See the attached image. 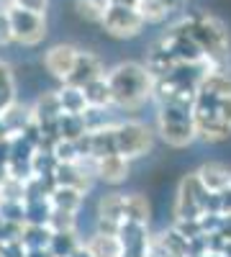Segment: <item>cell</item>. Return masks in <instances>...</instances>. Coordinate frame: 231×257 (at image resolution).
<instances>
[{
	"label": "cell",
	"instance_id": "6da1fadb",
	"mask_svg": "<svg viewBox=\"0 0 231 257\" xmlns=\"http://www.w3.org/2000/svg\"><path fill=\"white\" fill-rule=\"evenodd\" d=\"M106 82L113 98V108L139 111L152 100L154 77L141 62H121L106 72Z\"/></svg>",
	"mask_w": 231,
	"mask_h": 257
},
{
	"label": "cell",
	"instance_id": "7a4b0ae2",
	"mask_svg": "<svg viewBox=\"0 0 231 257\" xmlns=\"http://www.w3.org/2000/svg\"><path fill=\"white\" fill-rule=\"evenodd\" d=\"M190 111L198 139L226 142L231 137V93H213L198 88Z\"/></svg>",
	"mask_w": 231,
	"mask_h": 257
},
{
	"label": "cell",
	"instance_id": "3957f363",
	"mask_svg": "<svg viewBox=\"0 0 231 257\" xmlns=\"http://www.w3.org/2000/svg\"><path fill=\"white\" fill-rule=\"evenodd\" d=\"M182 24L208 64H213V67L228 64V31L223 21L208 13H193V16H185Z\"/></svg>",
	"mask_w": 231,
	"mask_h": 257
},
{
	"label": "cell",
	"instance_id": "277c9868",
	"mask_svg": "<svg viewBox=\"0 0 231 257\" xmlns=\"http://www.w3.org/2000/svg\"><path fill=\"white\" fill-rule=\"evenodd\" d=\"M193 105L180 103H157V134L167 147L185 149L198 139L195 121H193Z\"/></svg>",
	"mask_w": 231,
	"mask_h": 257
},
{
	"label": "cell",
	"instance_id": "5b68a950",
	"mask_svg": "<svg viewBox=\"0 0 231 257\" xmlns=\"http://www.w3.org/2000/svg\"><path fill=\"white\" fill-rule=\"evenodd\" d=\"M116 152L126 160H139L154 147V132L141 121H118L113 123Z\"/></svg>",
	"mask_w": 231,
	"mask_h": 257
},
{
	"label": "cell",
	"instance_id": "8992f818",
	"mask_svg": "<svg viewBox=\"0 0 231 257\" xmlns=\"http://www.w3.org/2000/svg\"><path fill=\"white\" fill-rule=\"evenodd\" d=\"M100 26L113 39H134L141 34L146 21L139 13V8L131 3H108L106 11H103Z\"/></svg>",
	"mask_w": 231,
	"mask_h": 257
},
{
	"label": "cell",
	"instance_id": "52a82bcc",
	"mask_svg": "<svg viewBox=\"0 0 231 257\" xmlns=\"http://www.w3.org/2000/svg\"><path fill=\"white\" fill-rule=\"evenodd\" d=\"M11 29H13V41L21 47H39L47 36V18L34 11H24L18 6H6Z\"/></svg>",
	"mask_w": 231,
	"mask_h": 257
},
{
	"label": "cell",
	"instance_id": "ba28073f",
	"mask_svg": "<svg viewBox=\"0 0 231 257\" xmlns=\"http://www.w3.org/2000/svg\"><path fill=\"white\" fill-rule=\"evenodd\" d=\"M77 47L75 44H54L44 52V70L59 80V82H65L75 67V59H77Z\"/></svg>",
	"mask_w": 231,
	"mask_h": 257
},
{
	"label": "cell",
	"instance_id": "9c48e42d",
	"mask_svg": "<svg viewBox=\"0 0 231 257\" xmlns=\"http://www.w3.org/2000/svg\"><path fill=\"white\" fill-rule=\"evenodd\" d=\"M123 221V193H106L98 201V231L116 234Z\"/></svg>",
	"mask_w": 231,
	"mask_h": 257
},
{
	"label": "cell",
	"instance_id": "30bf717a",
	"mask_svg": "<svg viewBox=\"0 0 231 257\" xmlns=\"http://www.w3.org/2000/svg\"><path fill=\"white\" fill-rule=\"evenodd\" d=\"M103 75H106V64L100 62V57L93 54V52H82L80 49L77 52V59H75V67H72V72H70V77L65 82L82 88V85H88L90 80L103 77Z\"/></svg>",
	"mask_w": 231,
	"mask_h": 257
},
{
	"label": "cell",
	"instance_id": "8fae6325",
	"mask_svg": "<svg viewBox=\"0 0 231 257\" xmlns=\"http://www.w3.org/2000/svg\"><path fill=\"white\" fill-rule=\"evenodd\" d=\"M129 170H131V160H126L121 155H106L95 160V178L108 183V185H118L129 178Z\"/></svg>",
	"mask_w": 231,
	"mask_h": 257
},
{
	"label": "cell",
	"instance_id": "7c38bea8",
	"mask_svg": "<svg viewBox=\"0 0 231 257\" xmlns=\"http://www.w3.org/2000/svg\"><path fill=\"white\" fill-rule=\"evenodd\" d=\"M0 123H3V128H6V134H8V137H13V134H24L26 128L34 123L31 105L13 100L11 105H6V108L0 111Z\"/></svg>",
	"mask_w": 231,
	"mask_h": 257
},
{
	"label": "cell",
	"instance_id": "4fadbf2b",
	"mask_svg": "<svg viewBox=\"0 0 231 257\" xmlns=\"http://www.w3.org/2000/svg\"><path fill=\"white\" fill-rule=\"evenodd\" d=\"M195 175H198L200 185L205 190H211V193H221L223 188L231 185V170L226 165H221V162H205V165H200V170Z\"/></svg>",
	"mask_w": 231,
	"mask_h": 257
},
{
	"label": "cell",
	"instance_id": "5bb4252c",
	"mask_svg": "<svg viewBox=\"0 0 231 257\" xmlns=\"http://www.w3.org/2000/svg\"><path fill=\"white\" fill-rule=\"evenodd\" d=\"M82 95H85L88 108H113V98H111V90H108L106 75L90 80L88 85H82Z\"/></svg>",
	"mask_w": 231,
	"mask_h": 257
},
{
	"label": "cell",
	"instance_id": "9a60e30c",
	"mask_svg": "<svg viewBox=\"0 0 231 257\" xmlns=\"http://www.w3.org/2000/svg\"><path fill=\"white\" fill-rule=\"evenodd\" d=\"M82 201H85V193L77 190V188H70V185H54L52 193H49V203L52 208H62V211H72L77 213Z\"/></svg>",
	"mask_w": 231,
	"mask_h": 257
},
{
	"label": "cell",
	"instance_id": "2e32d148",
	"mask_svg": "<svg viewBox=\"0 0 231 257\" xmlns=\"http://www.w3.org/2000/svg\"><path fill=\"white\" fill-rule=\"evenodd\" d=\"M82 244L88 247V252L93 257H121V242L116 234L95 231L90 239H82Z\"/></svg>",
	"mask_w": 231,
	"mask_h": 257
},
{
	"label": "cell",
	"instance_id": "e0dca14e",
	"mask_svg": "<svg viewBox=\"0 0 231 257\" xmlns=\"http://www.w3.org/2000/svg\"><path fill=\"white\" fill-rule=\"evenodd\" d=\"M80 244H82V239L77 237V229H72V231H52L47 252L52 257H70Z\"/></svg>",
	"mask_w": 231,
	"mask_h": 257
},
{
	"label": "cell",
	"instance_id": "ac0fdd59",
	"mask_svg": "<svg viewBox=\"0 0 231 257\" xmlns=\"http://www.w3.org/2000/svg\"><path fill=\"white\" fill-rule=\"evenodd\" d=\"M57 98H59V105H62V113H82L88 108L82 88H77V85L62 82V88L57 90Z\"/></svg>",
	"mask_w": 231,
	"mask_h": 257
},
{
	"label": "cell",
	"instance_id": "d6986e66",
	"mask_svg": "<svg viewBox=\"0 0 231 257\" xmlns=\"http://www.w3.org/2000/svg\"><path fill=\"white\" fill-rule=\"evenodd\" d=\"M85 132H88V126H85L82 113H59V118H57V139L77 142Z\"/></svg>",
	"mask_w": 231,
	"mask_h": 257
},
{
	"label": "cell",
	"instance_id": "ffe728a7",
	"mask_svg": "<svg viewBox=\"0 0 231 257\" xmlns=\"http://www.w3.org/2000/svg\"><path fill=\"white\" fill-rule=\"evenodd\" d=\"M52 229L47 224H24L21 229V244L24 249H47Z\"/></svg>",
	"mask_w": 231,
	"mask_h": 257
},
{
	"label": "cell",
	"instance_id": "44dd1931",
	"mask_svg": "<svg viewBox=\"0 0 231 257\" xmlns=\"http://www.w3.org/2000/svg\"><path fill=\"white\" fill-rule=\"evenodd\" d=\"M49 213H52L49 196L24 198V224H47Z\"/></svg>",
	"mask_w": 231,
	"mask_h": 257
},
{
	"label": "cell",
	"instance_id": "7402d4cb",
	"mask_svg": "<svg viewBox=\"0 0 231 257\" xmlns=\"http://www.w3.org/2000/svg\"><path fill=\"white\" fill-rule=\"evenodd\" d=\"M123 219L149 224V201L139 193H129V196L123 193Z\"/></svg>",
	"mask_w": 231,
	"mask_h": 257
},
{
	"label": "cell",
	"instance_id": "603a6c76",
	"mask_svg": "<svg viewBox=\"0 0 231 257\" xmlns=\"http://www.w3.org/2000/svg\"><path fill=\"white\" fill-rule=\"evenodd\" d=\"M16 100V77L11 64L0 59V111Z\"/></svg>",
	"mask_w": 231,
	"mask_h": 257
},
{
	"label": "cell",
	"instance_id": "cb8c5ba5",
	"mask_svg": "<svg viewBox=\"0 0 231 257\" xmlns=\"http://www.w3.org/2000/svg\"><path fill=\"white\" fill-rule=\"evenodd\" d=\"M108 3L111 0H75V11L80 18L90 21V24H100L103 11H106Z\"/></svg>",
	"mask_w": 231,
	"mask_h": 257
},
{
	"label": "cell",
	"instance_id": "d4e9b609",
	"mask_svg": "<svg viewBox=\"0 0 231 257\" xmlns=\"http://www.w3.org/2000/svg\"><path fill=\"white\" fill-rule=\"evenodd\" d=\"M75 216H77V213H72V211L52 208L49 219H47V226L52 231H72V229H77V219Z\"/></svg>",
	"mask_w": 231,
	"mask_h": 257
},
{
	"label": "cell",
	"instance_id": "484cf974",
	"mask_svg": "<svg viewBox=\"0 0 231 257\" xmlns=\"http://www.w3.org/2000/svg\"><path fill=\"white\" fill-rule=\"evenodd\" d=\"M52 155L57 157V162H77L80 152H77V144L70 139H54L52 142Z\"/></svg>",
	"mask_w": 231,
	"mask_h": 257
},
{
	"label": "cell",
	"instance_id": "4316f807",
	"mask_svg": "<svg viewBox=\"0 0 231 257\" xmlns=\"http://www.w3.org/2000/svg\"><path fill=\"white\" fill-rule=\"evenodd\" d=\"M13 44V29H11V18H8V8H0V47Z\"/></svg>",
	"mask_w": 231,
	"mask_h": 257
},
{
	"label": "cell",
	"instance_id": "83f0119b",
	"mask_svg": "<svg viewBox=\"0 0 231 257\" xmlns=\"http://www.w3.org/2000/svg\"><path fill=\"white\" fill-rule=\"evenodd\" d=\"M47 3L49 0H11V6H18L24 11H34V13H47Z\"/></svg>",
	"mask_w": 231,
	"mask_h": 257
},
{
	"label": "cell",
	"instance_id": "f1b7e54d",
	"mask_svg": "<svg viewBox=\"0 0 231 257\" xmlns=\"http://www.w3.org/2000/svg\"><path fill=\"white\" fill-rule=\"evenodd\" d=\"M159 3L164 6V11H167V13H180V11L185 8L187 0H159Z\"/></svg>",
	"mask_w": 231,
	"mask_h": 257
},
{
	"label": "cell",
	"instance_id": "f546056e",
	"mask_svg": "<svg viewBox=\"0 0 231 257\" xmlns=\"http://www.w3.org/2000/svg\"><path fill=\"white\" fill-rule=\"evenodd\" d=\"M70 257H93V254L88 252V247H85V244H80V247H77V249H75Z\"/></svg>",
	"mask_w": 231,
	"mask_h": 257
}]
</instances>
